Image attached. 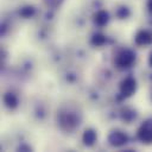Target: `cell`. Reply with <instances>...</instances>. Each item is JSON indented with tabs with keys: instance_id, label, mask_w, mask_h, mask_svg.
Instances as JSON below:
<instances>
[{
	"instance_id": "obj_18",
	"label": "cell",
	"mask_w": 152,
	"mask_h": 152,
	"mask_svg": "<svg viewBox=\"0 0 152 152\" xmlns=\"http://www.w3.org/2000/svg\"><path fill=\"white\" fill-rule=\"evenodd\" d=\"M96 84L104 88V86H109L114 80V72L108 68H101L95 72Z\"/></svg>"
},
{
	"instance_id": "obj_8",
	"label": "cell",
	"mask_w": 152,
	"mask_h": 152,
	"mask_svg": "<svg viewBox=\"0 0 152 152\" xmlns=\"http://www.w3.org/2000/svg\"><path fill=\"white\" fill-rule=\"evenodd\" d=\"M68 55H69V59L71 63L77 64L80 66H83L86 64H88L90 62V53L87 50V48L82 44H70L68 48Z\"/></svg>"
},
{
	"instance_id": "obj_28",
	"label": "cell",
	"mask_w": 152,
	"mask_h": 152,
	"mask_svg": "<svg viewBox=\"0 0 152 152\" xmlns=\"http://www.w3.org/2000/svg\"><path fill=\"white\" fill-rule=\"evenodd\" d=\"M151 101H152V91H151Z\"/></svg>"
},
{
	"instance_id": "obj_13",
	"label": "cell",
	"mask_w": 152,
	"mask_h": 152,
	"mask_svg": "<svg viewBox=\"0 0 152 152\" xmlns=\"http://www.w3.org/2000/svg\"><path fill=\"white\" fill-rule=\"evenodd\" d=\"M137 139L142 144H152V118H147L142 121L137 131Z\"/></svg>"
},
{
	"instance_id": "obj_5",
	"label": "cell",
	"mask_w": 152,
	"mask_h": 152,
	"mask_svg": "<svg viewBox=\"0 0 152 152\" xmlns=\"http://www.w3.org/2000/svg\"><path fill=\"white\" fill-rule=\"evenodd\" d=\"M14 75L23 81H31L38 71V61L33 55L20 56L13 66Z\"/></svg>"
},
{
	"instance_id": "obj_14",
	"label": "cell",
	"mask_w": 152,
	"mask_h": 152,
	"mask_svg": "<svg viewBox=\"0 0 152 152\" xmlns=\"http://www.w3.org/2000/svg\"><path fill=\"white\" fill-rule=\"evenodd\" d=\"M128 135L122 129H112L107 135V142L113 147H122L127 144Z\"/></svg>"
},
{
	"instance_id": "obj_9",
	"label": "cell",
	"mask_w": 152,
	"mask_h": 152,
	"mask_svg": "<svg viewBox=\"0 0 152 152\" xmlns=\"http://www.w3.org/2000/svg\"><path fill=\"white\" fill-rule=\"evenodd\" d=\"M137 61V55L131 48H122L116 51L114 58H113V64L115 68L125 70L135 64Z\"/></svg>"
},
{
	"instance_id": "obj_12",
	"label": "cell",
	"mask_w": 152,
	"mask_h": 152,
	"mask_svg": "<svg viewBox=\"0 0 152 152\" xmlns=\"http://www.w3.org/2000/svg\"><path fill=\"white\" fill-rule=\"evenodd\" d=\"M39 13L40 10L33 4H23L17 8L15 15L20 20H32V19L37 20Z\"/></svg>"
},
{
	"instance_id": "obj_11",
	"label": "cell",
	"mask_w": 152,
	"mask_h": 152,
	"mask_svg": "<svg viewBox=\"0 0 152 152\" xmlns=\"http://www.w3.org/2000/svg\"><path fill=\"white\" fill-rule=\"evenodd\" d=\"M118 88H119L118 95L122 100H125V99H128L135 94L137 88H138V83L133 76H126L120 81Z\"/></svg>"
},
{
	"instance_id": "obj_22",
	"label": "cell",
	"mask_w": 152,
	"mask_h": 152,
	"mask_svg": "<svg viewBox=\"0 0 152 152\" xmlns=\"http://www.w3.org/2000/svg\"><path fill=\"white\" fill-rule=\"evenodd\" d=\"M103 8V1L102 0H83L82 2V11L86 14H90V17L93 15V13H95L96 11Z\"/></svg>"
},
{
	"instance_id": "obj_23",
	"label": "cell",
	"mask_w": 152,
	"mask_h": 152,
	"mask_svg": "<svg viewBox=\"0 0 152 152\" xmlns=\"http://www.w3.org/2000/svg\"><path fill=\"white\" fill-rule=\"evenodd\" d=\"M108 44V36L102 32H94L89 38V45L96 49L104 48Z\"/></svg>"
},
{
	"instance_id": "obj_26",
	"label": "cell",
	"mask_w": 152,
	"mask_h": 152,
	"mask_svg": "<svg viewBox=\"0 0 152 152\" xmlns=\"http://www.w3.org/2000/svg\"><path fill=\"white\" fill-rule=\"evenodd\" d=\"M145 6H146V10H147V12H148L150 14H152V0H146V4H145Z\"/></svg>"
},
{
	"instance_id": "obj_7",
	"label": "cell",
	"mask_w": 152,
	"mask_h": 152,
	"mask_svg": "<svg viewBox=\"0 0 152 152\" xmlns=\"http://www.w3.org/2000/svg\"><path fill=\"white\" fill-rule=\"evenodd\" d=\"M81 96L83 101L90 107H100L106 103L104 88L99 84H89L84 86L81 90Z\"/></svg>"
},
{
	"instance_id": "obj_19",
	"label": "cell",
	"mask_w": 152,
	"mask_h": 152,
	"mask_svg": "<svg viewBox=\"0 0 152 152\" xmlns=\"http://www.w3.org/2000/svg\"><path fill=\"white\" fill-rule=\"evenodd\" d=\"M15 18L13 15H6L4 14L2 20H1V37L2 38H8L12 36L15 31Z\"/></svg>"
},
{
	"instance_id": "obj_10",
	"label": "cell",
	"mask_w": 152,
	"mask_h": 152,
	"mask_svg": "<svg viewBox=\"0 0 152 152\" xmlns=\"http://www.w3.org/2000/svg\"><path fill=\"white\" fill-rule=\"evenodd\" d=\"M66 25H69L70 30H74L77 32L83 31L88 25V14H86L82 10L71 12L66 19Z\"/></svg>"
},
{
	"instance_id": "obj_3",
	"label": "cell",
	"mask_w": 152,
	"mask_h": 152,
	"mask_svg": "<svg viewBox=\"0 0 152 152\" xmlns=\"http://www.w3.org/2000/svg\"><path fill=\"white\" fill-rule=\"evenodd\" d=\"M30 40L33 45L40 49H49L52 46L55 37H56V28L52 24H45L40 21H36V24L28 31Z\"/></svg>"
},
{
	"instance_id": "obj_25",
	"label": "cell",
	"mask_w": 152,
	"mask_h": 152,
	"mask_svg": "<svg viewBox=\"0 0 152 152\" xmlns=\"http://www.w3.org/2000/svg\"><path fill=\"white\" fill-rule=\"evenodd\" d=\"M44 7L46 8H52V10H58L63 5L64 0H42Z\"/></svg>"
},
{
	"instance_id": "obj_27",
	"label": "cell",
	"mask_w": 152,
	"mask_h": 152,
	"mask_svg": "<svg viewBox=\"0 0 152 152\" xmlns=\"http://www.w3.org/2000/svg\"><path fill=\"white\" fill-rule=\"evenodd\" d=\"M148 65L152 68V51L150 52V56H148Z\"/></svg>"
},
{
	"instance_id": "obj_15",
	"label": "cell",
	"mask_w": 152,
	"mask_h": 152,
	"mask_svg": "<svg viewBox=\"0 0 152 152\" xmlns=\"http://www.w3.org/2000/svg\"><path fill=\"white\" fill-rule=\"evenodd\" d=\"M2 104L8 110H15L20 106V97L13 89H7L2 93Z\"/></svg>"
},
{
	"instance_id": "obj_20",
	"label": "cell",
	"mask_w": 152,
	"mask_h": 152,
	"mask_svg": "<svg viewBox=\"0 0 152 152\" xmlns=\"http://www.w3.org/2000/svg\"><path fill=\"white\" fill-rule=\"evenodd\" d=\"M109 20H110V14H109V12H108L104 7L101 8V10H99V11H96V12L93 13V15H91V21H93V24H94L96 27H99V28L106 27V26L108 25Z\"/></svg>"
},
{
	"instance_id": "obj_1",
	"label": "cell",
	"mask_w": 152,
	"mask_h": 152,
	"mask_svg": "<svg viewBox=\"0 0 152 152\" xmlns=\"http://www.w3.org/2000/svg\"><path fill=\"white\" fill-rule=\"evenodd\" d=\"M83 121V110L81 106L72 100L62 102L56 112V124L61 132L65 134L75 133Z\"/></svg>"
},
{
	"instance_id": "obj_24",
	"label": "cell",
	"mask_w": 152,
	"mask_h": 152,
	"mask_svg": "<svg viewBox=\"0 0 152 152\" xmlns=\"http://www.w3.org/2000/svg\"><path fill=\"white\" fill-rule=\"evenodd\" d=\"M81 139H82V142H83L87 147H91V146H94V145L96 144V141H97V133H96V131H95L94 128L88 127V128H86V129L83 131Z\"/></svg>"
},
{
	"instance_id": "obj_16",
	"label": "cell",
	"mask_w": 152,
	"mask_h": 152,
	"mask_svg": "<svg viewBox=\"0 0 152 152\" xmlns=\"http://www.w3.org/2000/svg\"><path fill=\"white\" fill-rule=\"evenodd\" d=\"M138 116H139V113L133 106L127 104V106L119 108V120L125 125L134 124L137 121Z\"/></svg>"
},
{
	"instance_id": "obj_4",
	"label": "cell",
	"mask_w": 152,
	"mask_h": 152,
	"mask_svg": "<svg viewBox=\"0 0 152 152\" xmlns=\"http://www.w3.org/2000/svg\"><path fill=\"white\" fill-rule=\"evenodd\" d=\"M57 80L61 86L66 88H78L83 83V71L82 66L68 63L57 70Z\"/></svg>"
},
{
	"instance_id": "obj_21",
	"label": "cell",
	"mask_w": 152,
	"mask_h": 152,
	"mask_svg": "<svg viewBox=\"0 0 152 152\" xmlns=\"http://www.w3.org/2000/svg\"><path fill=\"white\" fill-rule=\"evenodd\" d=\"M134 44L139 48H145L152 44V31L148 28H140L134 36Z\"/></svg>"
},
{
	"instance_id": "obj_17",
	"label": "cell",
	"mask_w": 152,
	"mask_h": 152,
	"mask_svg": "<svg viewBox=\"0 0 152 152\" xmlns=\"http://www.w3.org/2000/svg\"><path fill=\"white\" fill-rule=\"evenodd\" d=\"M132 8L129 5L125 4V2H116L113 6V17L116 20H127L132 17Z\"/></svg>"
},
{
	"instance_id": "obj_2",
	"label": "cell",
	"mask_w": 152,
	"mask_h": 152,
	"mask_svg": "<svg viewBox=\"0 0 152 152\" xmlns=\"http://www.w3.org/2000/svg\"><path fill=\"white\" fill-rule=\"evenodd\" d=\"M25 114L27 120L36 126H44L50 120L51 108L50 101L42 95H32L27 102L25 108Z\"/></svg>"
},
{
	"instance_id": "obj_6",
	"label": "cell",
	"mask_w": 152,
	"mask_h": 152,
	"mask_svg": "<svg viewBox=\"0 0 152 152\" xmlns=\"http://www.w3.org/2000/svg\"><path fill=\"white\" fill-rule=\"evenodd\" d=\"M48 52L45 55V64L53 70H58L63 65L70 63L69 55L66 48H59V46H51L46 49Z\"/></svg>"
}]
</instances>
